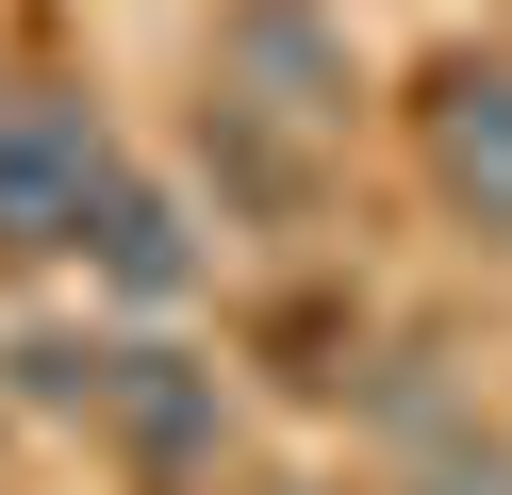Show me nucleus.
Here are the masks:
<instances>
[{"mask_svg":"<svg viewBox=\"0 0 512 495\" xmlns=\"http://www.w3.org/2000/svg\"><path fill=\"white\" fill-rule=\"evenodd\" d=\"M83 413H100L149 479H215V446H232V396H215V363H182V347H116V363H83Z\"/></svg>","mask_w":512,"mask_h":495,"instance_id":"2","label":"nucleus"},{"mask_svg":"<svg viewBox=\"0 0 512 495\" xmlns=\"http://www.w3.org/2000/svg\"><path fill=\"white\" fill-rule=\"evenodd\" d=\"M430 182H446V215H463V231H496V248H512V50L430 66Z\"/></svg>","mask_w":512,"mask_h":495,"instance_id":"3","label":"nucleus"},{"mask_svg":"<svg viewBox=\"0 0 512 495\" xmlns=\"http://www.w3.org/2000/svg\"><path fill=\"white\" fill-rule=\"evenodd\" d=\"M116 132H100V99L83 83H17L0 99V248L34 264V248H100V215H116Z\"/></svg>","mask_w":512,"mask_h":495,"instance_id":"1","label":"nucleus"},{"mask_svg":"<svg viewBox=\"0 0 512 495\" xmlns=\"http://www.w3.org/2000/svg\"><path fill=\"white\" fill-rule=\"evenodd\" d=\"M430 495H512V462H496V446H479V462H446V479H430Z\"/></svg>","mask_w":512,"mask_h":495,"instance_id":"6","label":"nucleus"},{"mask_svg":"<svg viewBox=\"0 0 512 495\" xmlns=\"http://www.w3.org/2000/svg\"><path fill=\"white\" fill-rule=\"evenodd\" d=\"M215 66H232V83H265V116H331V99H347V50L298 17V0H248V17L215 33Z\"/></svg>","mask_w":512,"mask_h":495,"instance_id":"4","label":"nucleus"},{"mask_svg":"<svg viewBox=\"0 0 512 495\" xmlns=\"http://www.w3.org/2000/svg\"><path fill=\"white\" fill-rule=\"evenodd\" d=\"M83 264H116L133 297H182V281H199V248H182V215H166L149 182H116V215H100V248H83Z\"/></svg>","mask_w":512,"mask_h":495,"instance_id":"5","label":"nucleus"}]
</instances>
